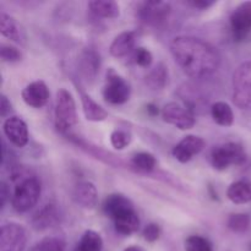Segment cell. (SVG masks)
<instances>
[{"label":"cell","instance_id":"obj_31","mask_svg":"<svg viewBox=\"0 0 251 251\" xmlns=\"http://www.w3.org/2000/svg\"><path fill=\"white\" fill-rule=\"evenodd\" d=\"M131 135L125 130H114L110 135V144L115 150H124L131 142Z\"/></svg>","mask_w":251,"mask_h":251},{"label":"cell","instance_id":"obj_33","mask_svg":"<svg viewBox=\"0 0 251 251\" xmlns=\"http://www.w3.org/2000/svg\"><path fill=\"white\" fill-rule=\"evenodd\" d=\"M134 61L136 65L141 66V68H149L153 61V56L152 53L146 48H137L134 51Z\"/></svg>","mask_w":251,"mask_h":251},{"label":"cell","instance_id":"obj_12","mask_svg":"<svg viewBox=\"0 0 251 251\" xmlns=\"http://www.w3.org/2000/svg\"><path fill=\"white\" fill-rule=\"evenodd\" d=\"M5 136L16 147H25L28 144V127L19 117H9L2 125Z\"/></svg>","mask_w":251,"mask_h":251},{"label":"cell","instance_id":"obj_28","mask_svg":"<svg viewBox=\"0 0 251 251\" xmlns=\"http://www.w3.org/2000/svg\"><path fill=\"white\" fill-rule=\"evenodd\" d=\"M251 220L247 213H233L227 221V226L234 233H244L250 228Z\"/></svg>","mask_w":251,"mask_h":251},{"label":"cell","instance_id":"obj_19","mask_svg":"<svg viewBox=\"0 0 251 251\" xmlns=\"http://www.w3.org/2000/svg\"><path fill=\"white\" fill-rule=\"evenodd\" d=\"M113 222H114L115 230L123 235L134 234L140 228V218L135 208H131L115 217Z\"/></svg>","mask_w":251,"mask_h":251},{"label":"cell","instance_id":"obj_36","mask_svg":"<svg viewBox=\"0 0 251 251\" xmlns=\"http://www.w3.org/2000/svg\"><path fill=\"white\" fill-rule=\"evenodd\" d=\"M215 4V1H208V0H191V1H188V5L200 10H206Z\"/></svg>","mask_w":251,"mask_h":251},{"label":"cell","instance_id":"obj_5","mask_svg":"<svg viewBox=\"0 0 251 251\" xmlns=\"http://www.w3.org/2000/svg\"><path fill=\"white\" fill-rule=\"evenodd\" d=\"M247 161V152L238 142H227L215 147L211 153V162L217 171H226L230 166H242Z\"/></svg>","mask_w":251,"mask_h":251},{"label":"cell","instance_id":"obj_17","mask_svg":"<svg viewBox=\"0 0 251 251\" xmlns=\"http://www.w3.org/2000/svg\"><path fill=\"white\" fill-rule=\"evenodd\" d=\"M136 43V33L134 31H125L113 39L109 51L114 58H124L131 53Z\"/></svg>","mask_w":251,"mask_h":251},{"label":"cell","instance_id":"obj_3","mask_svg":"<svg viewBox=\"0 0 251 251\" xmlns=\"http://www.w3.org/2000/svg\"><path fill=\"white\" fill-rule=\"evenodd\" d=\"M54 117H55V127L61 134L69 132L77 124L75 100L66 88H60L56 92Z\"/></svg>","mask_w":251,"mask_h":251},{"label":"cell","instance_id":"obj_4","mask_svg":"<svg viewBox=\"0 0 251 251\" xmlns=\"http://www.w3.org/2000/svg\"><path fill=\"white\" fill-rule=\"evenodd\" d=\"M232 100L240 109L251 110V60L240 64L233 73Z\"/></svg>","mask_w":251,"mask_h":251},{"label":"cell","instance_id":"obj_24","mask_svg":"<svg viewBox=\"0 0 251 251\" xmlns=\"http://www.w3.org/2000/svg\"><path fill=\"white\" fill-rule=\"evenodd\" d=\"M145 82L151 90H162L168 82V69L163 63H159L145 77Z\"/></svg>","mask_w":251,"mask_h":251},{"label":"cell","instance_id":"obj_11","mask_svg":"<svg viewBox=\"0 0 251 251\" xmlns=\"http://www.w3.org/2000/svg\"><path fill=\"white\" fill-rule=\"evenodd\" d=\"M206 146L202 137L196 135H186L181 141H179L172 150V154L180 163H188L196 154L200 153Z\"/></svg>","mask_w":251,"mask_h":251},{"label":"cell","instance_id":"obj_34","mask_svg":"<svg viewBox=\"0 0 251 251\" xmlns=\"http://www.w3.org/2000/svg\"><path fill=\"white\" fill-rule=\"evenodd\" d=\"M161 227L156 223H150L146 227L144 228V232H142V235H144V239L149 243H154L156 240L159 239L161 237Z\"/></svg>","mask_w":251,"mask_h":251},{"label":"cell","instance_id":"obj_27","mask_svg":"<svg viewBox=\"0 0 251 251\" xmlns=\"http://www.w3.org/2000/svg\"><path fill=\"white\" fill-rule=\"evenodd\" d=\"M131 164L137 171L149 173V172L154 171L157 166V161L153 154L149 153V152H140V153H136L132 157Z\"/></svg>","mask_w":251,"mask_h":251},{"label":"cell","instance_id":"obj_15","mask_svg":"<svg viewBox=\"0 0 251 251\" xmlns=\"http://www.w3.org/2000/svg\"><path fill=\"white\" fill-rule=\"evenodd\" d=\"M59 222H60V212L58 207L51 203H48L37 211L31 221L32 227L36 230H46L56 226Z\"/></svg>","mask_w":251,"mask_h":251},{"label":"cell","instance_id":"obj_7","mask_svg":"<svg viewBox=\"0 0 251 251\" xmlns=\"http://www.w3.org/2000/svg\"><path fill=\"white\" fill-rule=\"evenodd\" d=\"M136 15L144 24L149 26L164 27L172 15V6L164 1H144L137 5Z\"/></svg>","mask_w":251,"mask_h":251},{"label":"cell","instance_id":"obj_22","mask_svg":"<svg viewBox=\"0 0 251 251\" xmlns=\"http://www.w3.org/2000/svg\"><path fill=\"white\" fill-rule=\"evenodd\" d=\"M227 196L235 205H244L251 201V181L238 180L230 184L227 190Z\"/></svg>","mask_w":251,"mask_h":251},{"label":"cell","instance_id":"obj_6","mask_svg":"<svg viewBox=\"0 0 251 251\" xmlns=\"http://www.w3.org/2000/svg\"><path fill=\"white\" fill-rule=\"evenodd\" d=\"M130 95H131L130 83L123 76L115 73L114 69L110 68L107 71L105 83L103 87V98L105 102L113 105L124 104L129 100Z\"/></svg>","mask_w":251,"mask_h":251},{"label":"cell","instance_id":"obj_10","mask_svg":"<svg viewBox=\"0 0 251 251\" xmlns=\"http://www.w3.org/2000/svg\"><path fill=\"white\" fill-rule=\"evenodd\" d=\"M234 41H244L251 33V1H244L233 10L229 19Z\"/></svg>","mask_w":251,"mask_h":251},{"label":"cell","instance_id":"obj_40","mask_svg":"<svg viewBox=\"0 0 251 251\" xmlns=\"http://www.w3.org/2000/svg\"><path fill=\"white\" fill-rule=\"evenodd\" d=\"M249 250L251 251V244H250V247H249Z\"/></svg>","mask_w":251,"mask_h":251},{"label":"cell","instance_id":"obj_16","mask_svg":"<svg viewBox=\"0 0 251 251\" xmlns=\"http://www.w3.org/2000/svg\"><path fill=\"white\" fill-rule=\"evenodd\" d=\"M100 68V56L95 49H86L78 59V69L86 81L91 82L97 77Z\"/></svg>","mask_w":251,"mask_h":251},{"label":"cell","instance_id":"obj_35","mask_svg":"<svg viewBox=\"0 0 251 251\" xmlns=\"http://www.w3.org/2000/svg\"><path fill=\"white\" fill-rule=\"evenodd\" d=\"M11 112V103L7 100V97L5 95H1L0 97V114L1 118H6L7 115Z\"/></svg>","mask_w":251,"mask_h":251},{"label":"cell","instance_id":"obj_13","mask_svg":"<svg viewBox=\"0 0 251 251\" xmlns=\"http://www.w3.org/2000/svg\"><path fill=\"white\" fill-rule=\"evenodd\" d=\"M22 100L28 107L42 108L49 100V88L43 81H34L28 83L22 90Z\"/></svg>","mask_w":251,"mask_h":251},{"label":"cell","instance_id":"obj_38","mask_svg":"<svg viewBox=\"0 0 251 251\" xmlns=\"http://www.w3.org/2000/svg\"><path fill=\"white\" fill-rule=\"evenodd\" d=\"M146 110H147V114L151 115V117H156V115H158L159 113L158 107H157L156 104H152V103H150V104L146 105Z\"/></svg>","mask_w":251,"mask_h":251},{"label":"cell","instance_id":"obj_1","mask_svg":"<svg viewBox=\"0 0 251 251\" xmlns=\"http://www.w3.org/2000/svg\"><path fill=\"white\" fill-rule=\"evenodd\" d=\"M171 53L179 68L191 78L208 77L221 65L217 49L198 37H176L171 42Z\"/></svg>","mask_w":251,"mask_h":251},{"label":"cell","instance_id":"obj_2","mask_svg":"<svg viewBox=\"0 0 251 251\" xmlns=\"http://www.w3.org/2000/svg\"><path fill=\"white\" fill-rule=\"evenodd\" d=\"M11 181L14 190L11 194V206L16 212L25 213L37 205L42 193L39 179L24 167L11 169Z\"/></svg>","mask_w":251,"mask_h":251},{"label":"cell","instance_id":"obj_32","mask_svg":"<svg viewBox=\"0 0 251 251\" xmlns=\"http://www.w3.org/2000/svg\"><path fill=\"white\" fill-rule=\"evenodd\" d=\"M0 58L5 63H17L22 59V53L10 44H1L0 47Z\"/></svg>","mask_w":251,"mask_h":251},{"label":"cell","instance_id":"obj_25","mask_svg":"<svg viewBox=\"0 0 251 251\" xmlns=\"http://www.w3.org/2000/svg\"><path fill=\"white\" fill-rule=\"evenodd\" d=\"M103 239L100 233L88 229L81 235L74 251H102Z\"/></svg>","mask_w":251,"mask_h":251},{"label":"cell","instance_id":"obj_21","mask_svg":"<svg viewBox=\"0 0 251 251\" xmlns=\"http://www.w3.org/2000/svg\"><path fill=\"white\" fill-rule=\"evenodd\" d=\"M91 12L102 19H117L120 15V6L112 0H93L88 2Z\"/></svg>","mask_w":251,"mask_h":251},{"label":"cell","instance_id":"obj_29","mask_svg":"<svg viewBox=\"0 0 251 251\" xmlns=\"http://www.w3.org/2000/svg\"><path fill=\"white\" fill-rule=\"evenodd\" d=\"M28 251H65V242L58 237H47Z\"/></svg>","mask_w":251,"mask_h":251},{"label":"cell","instance_id":"obj_20","mask_svg":"<svg viewBox=\"0 0 251 251\" xmlns=\"http://www.w3.org/2000/svg\"><path fill=\"white\" fill-rule=\"evenodd\" d=\"M81 103H82V110L85 118L90 122H103L108 118V113L104 108L100 107L96 100H93L87 93L80 90Z\"/></svg>","mask_w":251,"mask_h":251},{"label":"cell","instance_id":"obj_30","mask_svg":"<svg viewBox=\"0 0 251 251\" xmlns=\"http://www.w3.org/2000/svg\"><path fill=\"white\" fill-rule=\"evenodd\" d=\"M185 251H213L211 242L201 235H190L185 240Z\"/></svg>","mask_w":251,"mask_h":251},{"label":"cell","instance_id":"obj_39","mask_svg":"<svg viewBox=\"0 0 251 251\" xmlns=\"http://www.w3.org/2000/svg\"><path fill=\"white\" fill-rule=\"evenodd\" d=\"M123 251H144V249H141L140 247H129L126 249H124Z\"/></svg>","mask_w":251,"mask_h":251},{"label":"cell","instance_id":"obj_37","mask_svg":"<svg viewBox=\"0 0 251 251\" xmlns=\"http://www.w3.org/2000/svg\"><path fill=\"white\" fill-rule=\"evenodd\" d=\"M10 196V190L7 189V185L4 183V181H1V186H0V198H1V208L5 207V205H6V201H7V198Z\"/></svg>","mask_w":251,"mask_h":251},{"label":"cell","instance_id":"obj_8","mask_svg":"<svg viewBox=\"0 0 251 251\" xmlns=\"http://www.w3.org/2000/svg\"><path fill=\"white\" fill-rule=\"evenodd\" d=\"M162 119L173 126L180 130H189L194 127L196 119L194 112L189 109L186 105H181L179 103L171 102L167 103L161 110Z\"/></svg>","mask_w":251,"mask_h":251},{"label":"cell","instance_id":"obj_9","mask_svg":"<svg viewBox=\"0 0 251 251\" xmlns=\"http://www.w3.org/2000/svg\"><path fill=\"white\" fill-rule=\"evenodd\" d=\"M27 244V232L21 225L4 223L0 229V251H24Z\"/></svg>","mask_w":251,"mask_h":251},{"label":"cell","instance_id":"obj_14","mask_svg":"<svg viewBox=\"0 0 251 251\" xmlns=\"http://www.w3.org/2000/svg\"><path fill=\"white\" fill-rule=\"evenodd\" d=\"M73 198L77 205L81 207L92 210L98 203V191L95 184L91 181H80L74 188Z\"/></svg>","mask_w":251,"mask_h":251},{"label":"cell","instance_id":"obj_23","mask_svg":"<svg viewBox=\"0 0 251 251\" xmlns=\"http://www.w3.org/2000/svg\"><path fill=\"white\" fill-rule=\"evenodd\" d=\"M211 115L216 124L221 125V126H232L234 123V113H233L232 108L228 103L222 102V100L211 105Z\"/></svg>","mask_w":251,"mask_h":251},{"label":"cell","instance_id":"obj_18","mask_svg":"<svg viewBox=\"0 0 251 251\" xmlns=\"http://www.w3.org/2000/svg\"><path fill=\"white\" fill-rule=\"evenodd\" d=\"M131 208H135L132 202L122 194H112L103 202V212L112 220Z\"/></svg>","mask_w":251,"mask_h":251},{"label":"cell","instance_id":"obj_26","mask_svg":"<svg viewBox=\"0 0 251 251\" xmlns=\"http://www.w3.org/2000/svg\"><path fill=\"white\" fill-rule=\"evenodd\" d=\"M0 32L4 37L7 39L14 42H21V29H20L19 25L15 21L14 17L7 15L6 12H0Z\"/></svg>","mask_w":251,"mask_h":251}]
</instances>
